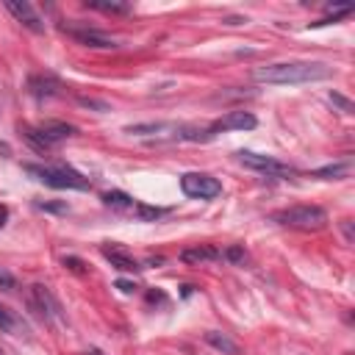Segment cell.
Masks as SVG:
<instances>
[{"label":"cell","mask_w":355,"mask_h":355,"mask_svg":"<svg viewBox=\"0 0 355 355\" xmlns=\"http://www.w3.org/2000/svg\"><path fill=\"white\" fill-rule=\"evenodd\" d=\"M181 189L192 200H211V198L222 195V184L214 175H206V172H186L181 178Z\"/></svg>","instance_id":"5"},{"label":"cell","mask_w":355,"mask_h":355,"mask_svg":"<svg viewBox=\"0 0 355 355\" xmlns=\"http://www.w3.org/2000/svg\"><path fill=\"white\" fill-rule=\"evenodd\" d=\"M6 9H9V12L15 15V20L23 23L28 31H34V34H42V31H45L42 17L37 15V9L28 3V0H6Z\"/></svg>","instance_id":"10"},{"label":"cell","mask_w":355,"mask_h":355,"mask_svg":"<svg viewBox=\"0 0 355 355\" xmlns=\"http://www.w3.org/2000/svg\"><path fill=\"white\" fill-rule=\"evenodd\" d=\"M330 103H336V106H338L344 114H352V103H349L347 97H341L338 92H330Z\"/></svg>","instance_id":"22"},{"label":"cell","mask_w":355,"mask_h":355,"mask_svg":"<svg viewBox=\"0 0 355 355\" xmlns=\"http://www.w3.org/2000/svg\"><path fill=\"white\" fill-rule=\"evenodd\" d=\"M28 305H31V311H34L39 319H45V322H59V319H61V305H59V300H56L53 291H50L48 286H42V283H34V286L28 289Z\"/></svg>","instance_id":"6"},{"label":"cell","mask_w":355,"mask_h":355,"mask_svg":"<svg viewBox=\"0 0 355 355\" xmlns=\"http://www.w3.org/2000/svg\"><path fill=\"white\" fill-rule=\"evenodd\" d=\"M117 289H122L125 294H131V291H133L136 286H133V283H128V280H117Z\"/></svg>","instance_id":"27"},{"label":"cell","mask_w":355,"mask_h":355,"mask_svg":"<svg viewBox=\"0 0 355 355\" xmlns=\"http://www.w3.org/2000/svg\"><path fill=\"white\" fill-rule=\"evenodd\" d=\"M103 258L114 267V269H119V272H139L142 267L136 264V258H131L122 247H108V244H103Z\"/></svg>","instance_id":"13"},{"label":"cell","mask_w":355,"mask_h":355,"mask_svg":"<svg viewBox=\"0 0 355 355\" xmlns=\"http://www.w3.org/2000/svg\"><path fill=\"white\" fill-rule=\"evenodd\" d=\"M6 220H9V209H6V206H0V228L6 225Z\"/></svg>","instance_id":"28"},{"label":"cell","mask_w":355,"mask_h":355,"mask_svg":"<svg viewBox=\"0 0 355 355\" xmlns=\"http://www.w3.org/2000/svg\"><path fill=\"white\" fill-rule=\"evenodd\" d=\"M347 175H349V161H338V164H330V166L311 172V178H316V181H341Z\"/></svg>","instance_id":"16"},{"label":"cell","mask_w":355,"mask_h":355,"mask_svg":"<svg viewBox=\"0 0 355 355\" xmlns=\"http://www.w3.org/2000/svg\"><path fill=\"white\" fill-rule=\"evenodd\" d=\"M125 133L150 136V139H184V128L172 122H139V125H128Z\"/></svg>","instance_id":"8"},{"label":"cell","mask_w":355,"mask_h":355,"mask_svg":"<svg viewBox=\"0 0 355 355\" xmlns=\"http://www.w3.org/2000/svg\"><path fill=\"white\" fill-rule=\"evenodd\" d=\"M330 75H333V70L327 64H319V61H280V64L258 67L253 73V78L258 84H269V86L316 84V81H327Z\"/></svg>","instance_id":"1"},{"label":"cell","mask_w":355,"mask_h":355,"mask_svg":"<svg viewBox=\"0 0 355 355\" xmlns=\"http://www.w3.org/2000/svg\"><path fill=\"white\" fill-rule=\"evenodd\" d=\"M81 106L86 108H97V111H108V103H100V100H92V97H78Z\"/></svg>","instance_id":"23"},{"label":"cell","mask_w":355,"mask_h":355,"mask_svg":"<svg viewBox=\"0 0 355 355\" xmlns=\"http://www.w3.org/2000/svg\"><path fill=\"white\" fill-rule=\"evenodd\" d=\"M236 155L244 166H250L256 172H264V175H291L294 172L289 164H280L272 155H261V153H253V150H239Z\"/></svg>","instance_id":"7"},{"label":"cell","mask_w":355,"mask_h":355,"mask_svg":"<svg viewBox=\"0 0 355 355\" xmlns=\"http://www.w3.org/2000/svg\"><path fill=\"white\" fill-rule=\"evenodd\" d=\"M103 203H106L108 209H117V211H128V209L136 206L133 198L125 195V192H106V195H103Z\"/></svg>","instance_id":"18"},{"label":"cell","mask_w":355,"mask_h":355,"mask_svg":"<svg viewBox=\"0 0 355 355\" xmlns=\"http://www.w3.org/2000/svg\"><path fill=\"white\" fill-rule=\"evenodd\" d=\"M136 209H139V217L142 220H158V217L166 214V209H150V206H136Z\"/></svg>","instance_id":"20"},{"label":"cell","mask_w":355,"mask_h":355,"mask_svg":"<svg viewBox=\"0 0 355 355\" xmlns=\"http://www.w3.org/2000/svg\"><path fill=\"white\" fill-rule=\"evenodd\" d=\"M0 330L9 336H17V338H28V325L23 322V316H17L6 305H0Z\"/></svg>","instance_id":"12"},{"label":"cell","mask_w":355,"mask_h":355,"mask_svg":"<svg viewBox=\"0 0 355 355\" xmlns=\"http://www.w3.org/2000/svg\"><path fill=\"white\" fill-rule=\"evenodd\" d=\"M64 267H73L75 272H84V264H81L78 258H67V261H64Z\"/></svg>","instance_id":"26"},{"label":"cell","mask_w":355,"mask_h":355,"mask_svg":"<svg viewBox=\"0 0 355 355\" xmlns=\"http://www.w3.org/2000/svg\"><path fill=\"white\" fill-rule=\"evenodd\" d=\"M206 341L214 347V349H220V352H225V355H239V344L233 341V338H228L225 333H217V330H209L206 333Z\"/></svg>","instance_id":"17"},{"label":"cell","mask_w":355,"mask_h":355,"mask_svg":"<svg viewBox=\"0 0 355 355\" xmlns=\"http://www.w3.org/2000/svg\"><path fill=\"white\" fill-rule=\"evenodd\" d=\"M26 172L34 175L39 184H45L50 189H81V192L89 189L86 178L81 172L70 169V166H39V164H28Z\"/></svg>","instance_id":"2"},{"label":"cell","mask_w":355,"mask_h":355,"mask_svg":"<svg viewBox=\"0 0 355 355\" xmlns=\"http://www.w3.org/2000/svg\"><path fill=\"white\" fill-rule=\"evenodd\" d=\"M15 286H17L15 275H12V272H6L3 267H0V289H3V291H12Z\"/></svg>","instance_id":"21"},{"label":"cell","mask_w":355,"mask_h":355,"mask_svg":"<svg viewBox=\"0 0 355 355\" xmlns=\"http://www.w3.org/2000/svg\"><path fill=\"white\" fill-rule=\"evenodd\" d=\"M272 222L283 228H294V231H319L327 225V214L319 206H291V209L275 211Z\"/></svg>","instance_id":"3"},{"label":"cell","mask_w":355,"mask_h":355,"mask_svg":"<svg viewBox=\"0 0 355 355\" xmlns=\"http://www.w3.org/2000/svg\"><path fill=\"white\" fill-rule=\"evenodd\" d=\"M39 209H45V211H59V214H64L67 211V203H37Z\"/></svg>","instance_id":"25"},{"label":"cell","mask_w":355,"mask_h":355,"mask_svg":"<svg viewBox=\"0 0 355 355\" xmlns=\"http://www.w3.org/2000/svg\"><path fill=\"white\" fill-rule=\"evenodd\" d=\"M59 89H61V86H59V81H56L53 75H34V78H31V95L39 97V100H42V97H56Z\"/></svg>","instance_id":"15"},{"label":"cell","mask_w":355,"mask_h":355,"mask_svg":"<svg viewBox=\"0 0 355 355\" xmlns=\"http://www.w3.org/2000/svg\"><path fill=\"white\" fill-rule=\"evenodd\" d=\"M86 6L89 9H97V12H106V15H125L131 6L128 3H119V0H86Z\"/></svg>","instance_id":"19"},{"label":"cell","mask_w":355,"mask_h":355,"mask_svg":"<svg viewBox=\"0 0 355 355\" xmlns=\"http://www.w3.org/2000/svg\"><path fill=\"white\" fill-rule=\"evenodd\" d=\"M225 258L233 261V264H239V261H244V250H242V247H231V250L225 253Z\"/></svg>","instance_id":"24"},{"label":"cell","mask_w":355,"mask_h":355,"mask_svg":"<svg viewBox=\"0 0 355 355\" xmlns=\"http://www.w3.org/2000/svg\"><path fill=\"white\" fill-rule=\"evenodd\" d=\"M222 258V253L211 244H198V247H189L181 253V261L184 264H192V267H200V264H209V261H217Z\"/></svg>","instance_id":"14"},{"label":"cell","mask_w":355,"mask_h":355,"mask_svg":"<svg viewBox=\"0 0 355 355\" xmlns=\"http://www.w3.org/2000/svg\"><path fill=\"white\" fill-rule=\"evenodd\" d=\"M23 136L37 147V150H50V147H56L59 142H64V139H70V136H75V128L70 125V122H59V119H48V122H42L39 128H28V125H23Z\"/></svg>","instance_id":"4"},{"label":"cell","mask_w":355,"mask_h":355,"mask_svg":"<svg viewBox=\"0 0 355 355\" xmlns=\"http://www.w3.org/2000/svg\"><path fill=\"white\" fill-rule=\"evenodd\" d=\"M258 125V119L250 114V111H228L222 119H217L211 128H209V139L217 136L220 131H253Z\"/></svg>","instance_id":"9"},{"label":"cell","mask_w":355,"mask_h":355,"mask_svg":"<svg viewBox=\"0 0 355 355\" xmlns=\"http://www.w3.org/2000/svg\"><path fill=\"white\" fill-rule=\"evenodd\" d=\"M70 37L75 42L86 45V48H95V50H111V48H117V39H111L108 34H103L97 28H73Z\"/></svg>","instance_id":"11"}]
</instances>
